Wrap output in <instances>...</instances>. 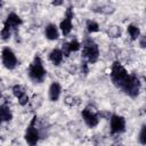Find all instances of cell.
Here are the masks:
<instances>
[{
    "instance_id": "20",
    "label": "cell",
    "mask_w": 146,
    "mask_h": 146,
    "mask_svg": "<svg viewBox=\"0 0 146 146\" xmlns=\"http://www.w3.org/2000/svg\"><path fill=\"white\" fill-rule=\"evenodd\" d=\"M138 140L143 146L146 145V127H145V124L141 125V129H140L139 135H138Z\"/></svg>"
},
{
    "instance_id": "9",
    "label": "cell",
    "mask_w": 146,
    "mask_h": 146,
    "mask_svg": "<svg viewBox=\"0 0 146 146\" xmlns=\"http://www.w3.org/2000/svg\"><path fill=\"white\" fill-rule=\"evenodd\" d=\"M11 91H13V95L17 98V100H18L21 106H25L29 103V95L26 94V91H25V89H24V87L22 84L13 86Z\"/></svg>"
},
{
    "instance_id": "11",
    "label": "cell",
    "mask_w": 146,
    "mask_h": 146,
    "mask_svg": "<svg viewBox=\"0 0 146 146\" xmlns=\"http://www.w3.org/2000/svg\"><path fill=\"white\" fill-rule=\"evenodd\" d=\"M44 35H46V38H47L48 40L55 41V40H57V39L59 38V29L57 27L56 24L50 23V24H48V25L46 26V29H44Z\"/></svg>"
},
{
    "instance_id": "23",
    "label": "cell",
    "mask_w": 146,
    "mask_h": 146,
    "mask_svg": "<svg viewBox=\"0 0 146 146\" xmlns=\"http://www.w3.org/2000/svg\"><path fill=\"white\" fill-rule=\"evenodd\" d=\"M139 39H140V41H139L140 47H141V48H145V47H146V38H145L144 35H140Z\"/></svg>"
},
{
    "instance_id": "8",
    "label": "cell",
    "mask_w": 146,
    "mask_h": 146,
    "mask_svg": "<svg viewBox=\"0 0 146 146\" xmlns=\"http://www.w3.org/2000/svg\"><path fill=\"white\" fill-rule=\"evenodd\" d=\"M81 115H82V119L84 121V123L87 124V127L89 128H95L98 125L99 123V116L97 114L96 111H94V108L91 107H86L82 110L81 112Z\"/></svg>"
},
{
    "instance_id": "13",
    "label": "cell",
    "mask_w": 146,
    "mask_h": 146,
    "mask_svg": "<svg viewBox=\"0 0 146 146\" xmlns=\"http://www.w3.org/2000/svg\"><path fill=\"white\" fill-rule=\"evenodd\" d=\"M49 60L52 63V65L55 66H59L64 59V56L60 51V48H54L50 52H49Z\"/></svg>"
},
{
    "instance_id": "12",
    "label": "cell",
    "mask_w": 146,
    "mask_h": 146,
    "mask_svg": "<svg viewBox=\"0 0 146 146\" xmlns=\"http://www.w3.org/2000/svg\"><path fill=\"white\" fill-rule=\"evenodd\" d=\"M5 23L8 24L11 30H16L18 26L22 25L23 21H22V18H21V16H18L16 13H10V14H8V16H7Z\"/></svg>"
},
{
    "instance_id": "15",
    "label": "cell",
    "mask_w": 146,
    "mask_h": 146,
    "mask_svg": "<svg viewBox=\"0 0 146 146\" xmlns=\"http://www.w3.org/2000/svg\"><path fill=\"white\" fill-rule=\"evenodd\" d=\"M60 32L64 34V35H68L73 29V24H72V19L71 18H67L65 17L60 23H59V27Z\"/></svg>"
},
{
    "instance_id": "14",
    "label": "cell",
    "mask_w": 146,
    "mask_h": 146,
    "mask_svg": "<svg viewBox=\"0 0 146 146\" xmlns=\"http://www.w3.org/2000/svg\"><path fill=\"white\" fill-rule=\"evenodd\" d=\"M13 119V112L10 107L7 104H1L0 105V124L3 122H9Z\"/></svg>"
},
{
    "instance_id": "24",
    "label": "cell",
    "mask_w": 146,
    "mask_h": 146,
    "mask_svg": "<svg viewBox=\"0 0 146 146\" xmlns=\"http://www.w3.org/2000/svg\"><path fill=\"white\" fill-rule=\"evenodd\" d=\"M63 5V1H54L52 2V6H60Z\"/></svg>"
},
{
    "instance_id": "19",
    "label": "cell",
    "mask_w": 146,
    "mask_h": 146,
    "mask_svg": "<svg viewBox=\"0 0 146 146\" xmlns=\"http://www.w3.org/2000/svg\"><path fill=\"white\" fill-rule=\"evenodd\" d=\"M68 47H70V51L71 52H76L81 49V43L76 40V39H73L68 42Z\"/></svg>"
},
{
    "instance_id": "2",
    "label": "cell",
    "mask_w": 146,
    "mask_h": 146,
    "mask_svg": "<svg viewBox=\"0 0 146 146\" xmlns=\"http://www.w3.org/2000/svg\"><path fill=\"white\" fill-rule=\"evenodd\" d=\"M82 58L89 64H94L99 58V48L97 43L90 38L87 36L82 41Z\"/></svg>"
},
{
    "instance_id": "5",
    "label": "cell",
    "mask_w": 146,
    "mask_h": 146,
    "mask_svg": "<svg viewBox=\"0 0 146 146\" xmlns=\"http://www.w3.org/2000/svg\"><path fill=\"white\" fill-rule=\"evenodd\" d=\"M36 115H34L30 122V124L27 125L26 130H25V135H24V138H25V141L29 146H36L39 140H40V133H39V130L36 128Z\"/></svg>"
},
{
    "instance_id": "7",
    "label": "cell",
    "mask_w": 146,
    "mask_h": 146,
    "mask_svg": "<svg viewBox=\"0 0 146 146\" xmlns=\"http://www.w3.org/2000/svg\"><path fill=\"white\" fill-rule=\"evenodd\" d=\"M110 129L112 135H119L125 131V119L122 115L113 114L110 119Z\"/></svg>"
},
{
    "instance_id": "6",
    "label": "cell",
    "mask_w": 146,
    "mask_h": 146,
    "mask_svg": "<svg viewBox=\"0 0 146 146\" xmlns=\"http://www.w3.org/2000/svg\"><path fill=\"white\" fill-rule=\"evenodd\" d=\"M1 62H2V65L7 70H14L17 66V63H18L15 52L9 47H5L2 49V51H1Z\"/></svg>"
},
{
    "instance_id": "25",
    "label": "cell",
    "mask_w": 146,
    "mask_h": 146,
    "mask_svg": "<svg viewBox=\"0 0 146 146\" xmlns=\"http://www.w3.org/2000/svg\"><path fill=\"white\" fill-rule=\"evenodd\" d=\"M2 6H3V2H2V1H0V8H1Z\"/></svg>"
},
{
    "instance_id": "18",
    "label": "cell",
    "mask_w": 146,
    "mask_h": 146,
    "mask_svg": "<svg viewBox=\"0 0 146 146\" xmlns=\"http://www.w3.org/2000/svg\"><path fill=\"white\" fill-rule=\"evenodd\" d=\"M86 27H87V31L89 33H96L99 31V25L97 22L92 21V19H88L86 22Z\"/></svg>"
},
{
    "instance_id": "21",
    "label": "cell",
    "mask_w": 146,
    "mask_h": 146,
    "mask_svg": "<svg viewBox=\"0 0 146 146\" xmlns=\"http://www.w3.org/2000/svg\"><path fill=\"white\" fill-rule=\"evenodd\" d=\"M60 51H62V54H63V56H65V57H68V56H70V54H71V51H70V47H68V42H64V43L62 44V47H60Z\"/></svg>"
},
{
    "instance_id": "22",
    "label": "cell",
    "mask_w": 146,
    "mask_h": 146,
    "mask_svg": "<svg viewBox=\"0 0 146 146\" xmlns=\"http://www.w3.org/2000/svg\"><path fill=\"white\" fill-rule=\"evenodd\" d=\"M88 71H89L88 70V63L86 60H82V63H81V72L84 73V74H87Z\"/></svg>"
},
{
    "instance_id": "3",
    "label": "cell",
    "mask_w": 146,
    "mask_h": 146,
    "mask_svg": "<svg viewBox=\"0 0 146 146\" xmlns=\"http://www.w3.org/2000/svg\"><path fill=\"white\" fill-rule=\"evenodd\" d=\"M128 75H129L128 71L125 70V67L120 62L116 60V62H114L112 64L110 76H111V80H112L114 86H116L117 88H121L122 84L125 82Z\"/></svg>"
},
{
    "instance_id": "1",
    "label": "cell",
    "mask_w": 146,
    "mask_h": 146,
    "mask_svg": "<svg viewBox=\"0 0 146 146\" xmlns=\"http://www.w3.org/2000/svg\"><path fill=\"white\" fill-rule=\"evenodd\" d=\"M27 75H29L30 80L34 83H41L46 79L47 71H46L42 59L39 55H35L32 63L30 64L29 70H27Z\"/></svg>"
},
{
    "instance_id": "16",
    "label": "cell",
    "mask_w": 146,
    "mask_h": 146,
    "mask_svg": "<svg viewBox=\"0 0 146 146\" xmlns=\"http://www.w3.org/2000/svg\"><path fill=\"white\" fill-rule=\"evenodd\" d=\"M127 32H128V34H129L131 40H137L140 36V29L138 27V25L129 24L127 26Z\"/></svg>"
},
{
    "instance_id": "26",
    "label": "cell",
    "mask_w": 146,
    "mask_h": 146,
    "mask_svg": "<svg viewBox=\"0 0 146 146\" xmlns=\"http://www.w3.org/2000/svg\"><path fill=\"white\" fill-rule=\"evenodd\" d=\"M1 97H2V94H1V91H0V99H1Z\"/></svg>"
},
{
    "instance_id": "10",
    "label": "cell",
    "mask_w": 146,
    "mask_h": 146,
    "mask_svg": "<svg viewBox=\"0 0 146 146\" xmlns=\"http://www.w3.org/2000/svg\"><path fill=\"white\" fill-rule=\"evenodd\" d=\"M48 95H49V99L51 102H57L62 95V87L59 84V82L54 81L51 82V84L49 86V90H48Z\"/></svg>"
},
{
    "instance_id": "17",
    "label": "cell",
    "mask_w": 146,
    "mask_h": 146,
    "mask_svg": "<svg viewBox=\"0 0 146 146\" xmlns=\"http://www.w3.org/2000/svg\"><path fill=\"white\" fill-rule=\"evenodd\" d=\"M11 29H10V26L8 25V24H3V27L1 29V31H0V38L2 39V40H5V41H7V40H9L10 38H11Z\"/></svg>"
},
{
    "instance_id": "4",
    "label": "cell",
    "mask_w": 146,
    "mask_h": 146,
    "mask_svg": "<svg viewBox=\"0 0 146 146\" xmlns=\"http://www.w3.org/2000/svg\"><path fill=\"white\" fill-rule=\"evenodd\" d=\"M140 88H141V82L139 80V78L135 74H129L125 82L122 84V87L120 89H122L124 91V94H127L129 97H137L140 92Z\"/></svg>"
}]
</instances>
